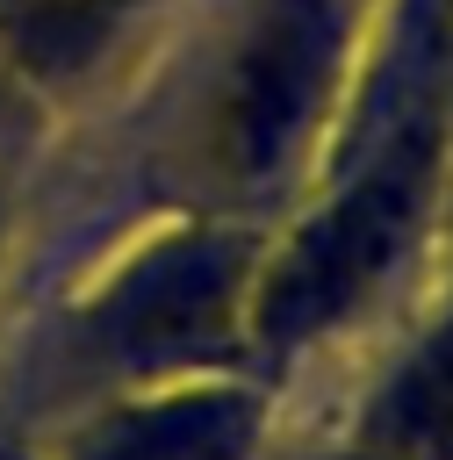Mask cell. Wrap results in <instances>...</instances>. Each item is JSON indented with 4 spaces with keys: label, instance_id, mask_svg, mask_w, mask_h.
Returning a JSON list of instances; mask_svg holds the SVG:
<instances>
[{
    "label": "cell",
    "instance_id": "obj_1",
    "mask_svg": "<svg viewBox=\"0 0 453 460\" xmlns=\"http://www.w3.org/2000/svg\"><path fill=\"white\" fill-rule=\"evenodd\" d=\"M431 180H439V122H431V108H417L410 122L388 129L374 165L259 280V331L266 338H302V331L338 323L417 237Z\"/></svg>",
    "mask_w": 453,
    "mask_h": 460
},
{
    "label": "cell",
    "instance_id": "obj_2",
    "mask_svg": "<svg viewBox=\"0 0 453 460\" xmlns=\"http://www.w3.org/2000/svg\"><path fill=\"white\" fill-rule=\"evenodd\" d=\"M338 58H345L338 0H259L244 43L230 50L216 108H209L216 172L237 180V187L280 180L302 158L324 101H331Z\"/></svg>",
    "mask_w": 453,
    "mask_h": 460
},
{
    "label": "cell",
    "instance_id": "obj_3",
    "mask_svg": "<svg viewBox=\"0 0 453 460\" xmlns=\"http://www.w3.org/2000/svg\"><path fill=\"white\" fill-rule=\"evenodd\" d=\"M244 259L223 237H180L129 266L101 302V331L122 359H187L230 331Z\"/></svg>",
    "mask_w": 453,
    "mask_h": 460
},
{
    "label": "cell",
    "instance_id": "obj_4",
    "mask_svg": "<svg viewBox=\"0 0 453 460\" xmlns=\"http://www.w3.org/2000/svg\"><path fill=\"white\" fill-rule=\"evenodd\" d=\"M259 431V402L237 388H201V395H165L129 417H108L79 460H244Z\"/></svg>",
    "mask_w": 453,
    "mask_h": 460
},
{
    "label": "cell",
    "instance_id": "obj_5",
    "mask_svg": "<svg viewBox=\"0 0 453 460\" xmlns=\"http://www.w3.org/2000/svg\"><path fill=\"white\" fill-rule=\"evenodd\" d=\"M367 431L381 453H453V323L395 374Z\"/></svg>",
    "mask_w": 453,
    "mask_h": 460
},
{
    "label": "cell",
    "instance_id": "obj_6",
    "mask_svg": "<svg viewBox=\"0 0 453 460\" xmlns=\"http://www.w3.org/2000/svg\"><path fill=\"white\" fill-rule=\"evenodd\" d=\"M122 0H0V22L22 50V65L36 72H65L79 58H93L115 29Z\"/></svg>",
    "mask_w": 453,
    "mask_h": 460
}]
</instances>
